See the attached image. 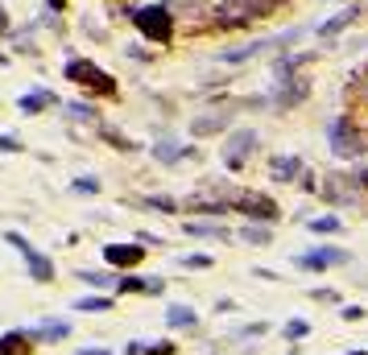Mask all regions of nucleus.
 Masks as SVG:
<instances>
[{
  "instance_id": "26",
  "label": "nucleus",
  "mask_w": 368,
  "mask_h": 355,
  "mask_svg": "<svg viewBox=\"0 0 368 355\" xmlns=\"http://www.w3.org/2000/svg\"><path fill=\"white\" fill-rule=\"evenodd\" d=\"M352 186H356V190H368V170H356V174H352Z\"/></svg>"
},
{
  "instance_id": "10",
  "label": "nucleus",
  "mask_w": 368,
  "mask_h": 355,
  "mask_svg": "<svg viewBox=\"0 0 368 355\" xmlns=\"http://www.w3.org/2000/svg\"><path fill=\"white\" fill-rule=\"evenodd\" d=\"M232 124V112H207V116H195L191 120V128H195V136H207V132H220V128H228Z\"/></svg>"
},
{
  "instance_id": "8",
  "label": "nucleus",
  "mask_w": 368,
  "mask_h": 355,
  "mask_svg": "<svg viewBox=\"0 0 368 355\" xmlns=\"http://www.w3.org/2000/svg\"><path fill=\"white\" fill-rule=\"evenodd\" d=\"M282 0H224V12L232 8L236 17H232V25L236 21H249V17H257V12H269V8H278Z\"/></svg>"
},
{
  "instance_id": "19",
  "label": "nucleus",
  "mask_w": 368,
  "mask_h": 355,
  "mask_svg": "<svg viewBox=\"0 0 368 355\" xmlns=\"http://www.w3.org/2000/svg\"><path fill=\"white\" fill-rule=\"evenodd\" d=\"M75 310H83V314H104V310H112V298H83Z\"/></svg>"
},
{
  "instance_id": "22",
  "label": "nucleus",
  "mask_w": 368,
  "mask_h": 355,
  "mask_svg": "<svg viewBox=\"0 0 368 355\" xmlns=\"http://www.w3.org/2000/svg\"><path fill=\"white\" fill-rule=\"evenodd\" d=\"M311 232H319V236H323V232H340V219H336V215H323V219L311 223Z\"/></svg>"
},
{
  "instance_id": "25",
  "label": "nucleus",
  "mask_w": 368,
  "mask_h": 355,
  "mask_svg": "<svg viewBox=\"0 0 368 355\" xmlns=\"http://www.w3.org/2000/svg\"><path fill=\"white\" fill-rule=\"evenodd\" d=\"M66 112H70V116H75V120H91V108H87V103H70V108H66Z\"/></svg>"
},
{
  "instance_id": "32",
  "label": "nucleus",
  "mask_w": 368,
  "mask_h": 355,
  "mask_svg": "<svg viewBox=\"0 0 368 355\" xmlns=\"http://www.w3.org/2000/svg\"><path fill=\"white\" fill-rule=\"evenodd\" d=\"M79 355H108L104 347H87V352H79Z\"/></svg>"
},
{
  "instance_id": "5",
  "label": "nucleus",
  "mask_w": 368,
  "mask_h": 355,
  "mask_svg": "<svg viewBox=\"0 0 368 355\" xmlns=\"http://www.w3.org/2000/svg\"><path fill=\"white\" fill-rule=\"evenodd\" d=\"M228 203H232V207H240L249 219H265V223H273V219H278V203H273V199H265V194H249V190H240V194H232ZM228 203H224V207H228Z\"/></svg>"
},
{
  "instance_id": "7",
  "label": "nucleus",
  "mask_w": 368,
  "mask_h": 355,
  "mask_svg": "<svg viewBox=\"0 0 368 355\" xmlns=\"http://www.w3.org/2000/svg\"><path fill=\"white\" fill-rule=\"evenodd\" d=\"M348 261H352V252H344V248H315V252L294 256L298 269H331V265H348Z\"/></svg>"
},
{
  "instance_id": "6",
  "label": "nucleus",
  "mask_w": 368,
  "mask_h": 355,
  "mask_svg": "<svg viewBox=\"0 0 368 355\" xmlns=\"http://www.w3.org/2000/svg\"><path fill=\"white\" fill-rule=\"evenodd\" d=\"M257 149V132L253 128H240V132H232L228 136V145H224V161H228V170H240L244 165V157Z\"/></svg>"
},
{
  "instance_id": "4",
  "label": "nucleus",
  "mask_w": 368,
  "mask_h": 355,
  "mask_svg": "<svg viewBox=\"0 0 368 355\" xmlns=\"http://www.w3.org/2000/svg\"><path fill=\"white\" fill-rule=\"evenodd\" d=\"M66 79H75V83L91 87V91H104V95H112V91H116V83H112L99 66H91L87 58H70V62H66Z\"/></svg>"
},
{
  "instance_id": "24",
  "label": "nucleus",
  "mask_w": 368,
  "mask_h": 355,
  "mask_svg": "<svg viewBox=\"0 0 368 355\" xmlns=\"http://www.w3.org/2000/svg\"><path fill=\"white\" fill-rule=\"evenodd\" d=\"M79 281H87V285H112V273H79Z\"/></svg>"
},
{
  "instance_id": "27",
  "label": "nucleus",
  "mask_w": 368,
  "mask_h": 355,
  "mask_svg": "<svg viewBox=\"0 0 368 355\" xmlns=\"http://www.w3.org/2000/svg\"><path fill=\"white\" fill-rule=\"evenodd\" d=\"M315 302H340V294L336 290H315Z\"/></svg>"
},
{
  "instance_id": "18",
  "label": "nucleus",
  "mask_w": 368,
  "mask_h": 355,
  "mask_svg": "<svg viewBox=\"0 0 368 355\" xmlns=\"http://www.w3.org/2000/svg\"><path fill=\"white\" fill-rule=\"evenodd\" d=\"M282 335H286L290 343H294V339H307V335H311V323H307V318H290V323L282 327Z\"/></svg>"
},
{
  "instance_id": "23",
  "label": "nucleus",
  "mask_w": 368,
  "mask_h": 355,
  "mask_svg": "<svg viewBox=\"0 0 368 355\" xmlns=\"http://www.w3.org/2000/svg\"><path fill=\"white\" fill-rule=\"evenodd\" d=\"M182 265H186V269H211V256H203V252H191V256H182Z\"/></svg>"
},
{
  "instance_id": "16",
  "label": "nucleus",
  "mask_w": 368,
  "mask_h": 355,
  "mask_svg": "<svg viewBox=\"0 0 368 355\" xmlns=\"http://www.w3.org/2000/svg\"><path fill=\"white\" fill-rule=\"evenodd\" d=\"M50 103H54L50 91H29V95H21V112H29V116L41 112V108H50Z\"/></svg>"
},
{
  "instance_id": "29",
  "label": "nucleus",
  "mask_w": 368,
  "mask_h": 355,
  "mask_svg": "<svg viewBox=\"0 0 368 355\" xmlns=\"http://www.w3.org/2000/svg\"><path fill=\"white\" fill-rule=\"evenodd\" d=\"M0 149H4V153H17L21 145H17V136H0Z\"/></svg>"
},
{
  "instance_id": "9",
  "label": "nucleus",
  "mask_w": 368,
  "mask_h": 355,
  "mask_svg": "<svg viewBox=\"0 0 368 355\" xmlns=\"http://www.w3.org/2000/svg\"><path fill=\"white\" fill-rule=\"evenodd\" d=\"M298 174H302V157H294V153H282V157L269 161V178L273 182H294Z\"/></svg>"
},
{
  "instance_id": "1",
  "label": "nucleus",
  "mask_w": 368,
  "mask_h": 355,
  "mask_svg": "<svg viewBox=\"0 0 368 355\" xmlns=\"http://www.w3.org/2000/svg\"><path fill=\"white\" fill-rule=\"evenodd\" d=\"M133 25H137L149 41H170V33H174V17H170V8H162V4L137 8V12H133Z\"/></svg>"
},
{
  "instance_id": "11",
  "label": "nucleus",
  "mask_w": 368,
  "mask_h": 355,
  "mask_svg": "<svg viewBox=\"0 0 368 355\" xmlns=\"http://www.w3.org/2000/svg\"><path fill=\"white\" fill-rule=\"evenodd\" d=\"M29 331H33L37 343H62V339L70 335V323H66V318H50V323H41V327H29Z\"/></svg>"
},
{
  "instance_id": "13",
  "label": "nucleus",
  "mask_w": 368,
  "mask_h": 355,
  "mask_svg": "<svg viewBox=\"0 0 368 355\" xmlns=\"http://www.w3.org/2000/svg\"><path fill=\"white\" fill-rule=\"evenodd\" d=\"M104 256H108L112 265H137V261L145 256V248H141V244H128V248H124V244H108Z\"/></svg>"
},
{
  "instance_id": "2",
  "label": "nucleus",
  "mask_w": 368,
  "mask_h": 355,
  "mask_svg": "<svg viewBox=\"0 0 368 355\" xmlns=\"http://www.w3.org/2000/svg\"><path fill=\"white\" fill-rule=\"evenodd\" d=\"M4 240L25 256V269H29V277H33V281H41V285H46V281H54V261H50V256H41L37 248H29V240H25L21 232H4Z\"/></svg>"
},
{
  "instance_id": "21",
  "label": "nucleus",
  "mask_w": 368,
  "mask_h": 355,
  "mask_svg": "<svg viewBox=\"0 0 368 355\" xmlns=\"http://www.w3.org/2000/svg\"><path fill=\"white\" fill-rule=\"evenodd\" d=\"M153 153H157V161H178L182 157V149H174V141H162Z\"/></svg>"
},
{
  "instance_id": "14",
  "label": "nucleus",
  "mask_w": 368,
  "mask_h": 355,
  "mask_svg": "<svg viewBox=\"0 0 368 355\" xmlns=\"http://www.w3.org/2000/svg\"><path fill=\"white\" fill-rule=\"evenodd\" d=\"M166 323H170L174 331H186V327H195V310H191V306H170V310H166Z\"/></svg>"
},
{
  "instance_id": "20",
  "label": "nucleus",
  "mask_w": 368,
  "mask_h": 355,
  "mask_svg": "<svg viewBox=\"0 0 368 355\" xmlns=\"http://www.w3.org/2000/svg\"><path fill=\"white\" fill-rule=\"evenodd\" d=\"M186 236H228V227H215V223H186Z\"/></svg>"
},
{
  "instance_id": "31",
  "label": "nucleus",
  "mask_w": 368,
  "mask_h": 355,
  "mask_svg": "<svg viewBox=\"0 0 368 355\" xmlns=\"http://www.w3.org/2000/svg\"><path fill=\"white\" fill-rule=\"evenodd\" d=\"M4 29H8V12L0 8V33H4Z\"/></svg>"
},
{
  "instance_id": "15",
  "label": "nucleus",
  "mask_w": 368,
  "mask_h": 355,
  "mask_svg": "<svg viewBox=\"0 0 368 355\" xmlns=\"http://www.w3.org/2000/svg\"><path fill=\"white\" fill-rule=\"evenodd\" d=\"M356 17H360V8H344V12H340L336 21H327V25H319V33H323V37H336V33H340L344 25H352Z\"/></svg>"
},
{
  "instance_id": "12",
  "label": "nucleus",
  "mask_w": 368,
  "mask_h": 355,
  "mask_svg": "<svg viewBox=\"0 0 368 355\" xmlns=\"http://www.w3.org/2000/svg\"><path fill=\"white\" fill-rule=\"evenodd\" d=\"M37 339H33V331H8V335H0V355H29Z\"/></svg>"
},
{
  "instance_id": "28",
  "label": "nucleus",
  "mask_w": 368,
  "mask_h": 355,
  "mask_svg": "<svg viewBox=\"0 0 368 355\" xmlns=\"http://www.w3.org/2000/svg\"><path fill=\"white\" fill-rule=\"evenodd\" d=\"M344 318L356 323V318H365V310H360V306H344Z\"/></svg>"
},
{
  "instance_id": "30",
  "label": "nucleus",
  "mask_w": 368,
  "mask_h": 355,
  "mask_svg": "<svg viewBox=\"0 0 368 355\" xmlns=\"http://www.w3.org/2000/svg\"><path fill=\"white\" fill-rule=\"evenodd\" d=\"M124 355H145V347H137V343H128V347H124Z\"/></svg>"
},
{
  "instance_id": "33",
  "label": "nucleus",
  "mask_w": 368,
  "mask_h": 355,
  "mask_svg": "<svg viewBox=\"0 0 368 355\" xmlns=\"http://www.w3.org/2000/svg\"><path fill=\"white\" fill-rule=\"evenodd\" d=\"M46 4H50V8H62V4H66V0H46Z\"/></svg>"
},
{
  "instance_id": "3",
  "label": "nucleus",
  "mask_w": 368,
  "mask_h": 355,
  "mask_svg": "<svg viewBox=\"0 0 368 355\" xmlns=\"http://www.w3.org/2000/svg\"><path fill=\"white\" fill-rule=\"evenodd\" d=\"M327 141H331V153L336 157H360L368 145L352 132V120L348 116H336L331 124H327Z\"/></svg>"
},
{
  "instance_id": "17",
  "label": "nucleus",
  "mask_w": 368,
  "mask_h": 355,
  "mask_svg": "<svg viewBox=\"0 0 368 355\" xmlns=\"http://www.w3.org/2000/svg\"><path fill=\"white\" fill-rule=\"evenodd\" d=\"M240 236H244L249 244H269V240H273L269 223H265V227H261V223H249V227H240Z\"/></svg>"
}]
</instances>
